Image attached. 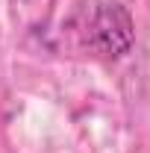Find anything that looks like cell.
I'll return each instance as SVG.
<instances>
[{"instance_id": "obj_1", "label": "cell", "mask_w": 150, "mask_h": 153, "mask_svg": "<svg viewBox=\"0 0 150 153\" xmlns=\"http://www.w3.org/2000/svg\"><path fill=\"white\" fill-rule=\"evenodd\" d=\"M74 36L97 59H118L132 47V18L121 3H94L74 18Z\"/></svg>"}]
</instances>
